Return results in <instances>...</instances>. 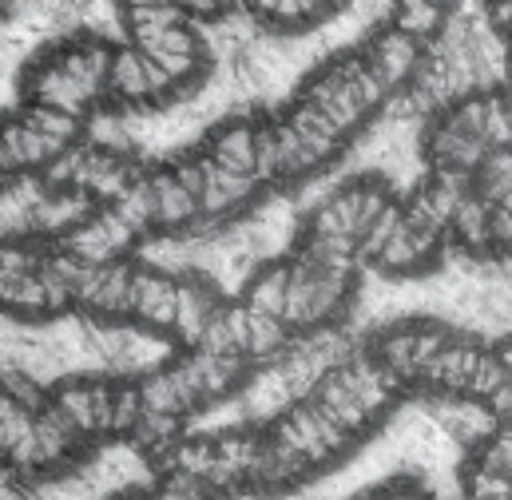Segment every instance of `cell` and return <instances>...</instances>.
<instances>
[{"label":"cell","instance_id":"5","mask_svg":"<svg viewBox=\"0 0 512 500\" xmlns=\"http://www.w3.org/2000/svg\"><path fill=\"white\" fill-rule=\"evenodd\" d=\"M429 4H433V8H441V12H453V4H457V0H429Z\"/></svg>","mask_w":512,"mask_h":500},{"label":"cell","instance_id":"6","mask_svg":"<svg viewBox=\"0 0 512 500\" xmlns=\"http://www.w3.org/2000/svg\"><path fill=\"white\" fill-rule=\"evenodd\" d=\"M505 60H509V80H512V36L505 40Z\"/></svg>","mask_w":512,"mask_h":500},{"label":"cell","instance_id":"3","mask_svg":"<svg viewBox=\"0 0 512 500\" xmlns=\"http://www.w3.org/2000/svg\"><path fill=\"white\" fill-rule=\"evenodd\" d=\"M445 20H449V12L433 8L429 0H397V8H393V24L413 32L417 40H433L445 28Z\"/></svg>","mask_w":512,"mask_h":500},{"label":"cell","instance_id":"1","mask_svg":"<svg viewBox=\"0 0 512 500\" xmlns=\"http://www.w3.org/2000/svg\"><path fill=\"white\" fill-rule=\"evenodd\" d=\"M362 60H366V68L382 80L389 96H401V92L413 84L421 60H425V40H417L413 32H405V28H397V24H385V28H378V32L366 40Z\"/></svg>","mask_w":512,"mask_h":500},{"label":"cell","instance_id":"2","mask_svg":"<svg viewBox=\"0 0 512 500\" xmlns=\"http://www.w3.org/2000/svg\"><path fill=\"white\" fill-rule=\"evenodd\" d=\"M286 286H290V254L286 258H270V262H258L243 286V306H251L258 314H274L282 318V306H286Z\"/></svg>","mask_w":512,"mask_h":500},{"label":"cell","instance_id":"4","mask_svg":"<svg viewBox=\"0 0 512 500\" xmlns=\"http://www.w3.org/2000/svg\"><path fill=\"white\" fill-rule=\"evenodd\" d=\"M469 465L489 469V473H497V477L512 481V425H497L485 441H477Z\"/></svg>","mask_w":512,"mask_h":500}]
</instances>
